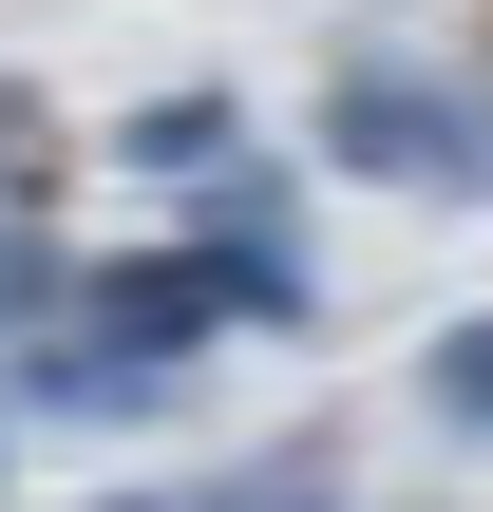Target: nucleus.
Instances as JSON below:
<instances>
[{
	"label": "nucleus",
	"instance_id": "obj_1",
	"mask_svg": "<svg viewBox=\"0 0 493 512\" xmlns=\"http://www.w3.org/2000/svg\"><path fill=\"white\" fill-rule=\"evenodd\" d=\"M323 152L361 190H493V95H437V76L361 57V76H323Z\"/></svg>",
	"mask_w": 493,
	"mask_h": 512
},
{
	"label": "nucleus",
	"instance_id": "obj_2",
	"mask_svg": "<svg viewBox=\"0 0 493 512\" xmlns=\"http://www.w3.org/2000/svg\"><path fill=\"white\" fill-rule=\"evenodd\" d=\"M114 152H133V171H228V95H152Z\"/></svg>",
	"mask_w": 493,
	"mask_h": 512
},
{
	"label": "nucleus",
	"instance_id": "obj_3",
	"mask_svg": "<svg viewBox=\"0 0 493 512\" xmlns=\"http://www.w3.org/2000/svg\"><path fill=\"white\" fill-rule=\"evenodd\" d=\"M57 304H95V266H57L38 228H0V323H57Z\"/></svg>",
	"mask_w": 493,
	"mask_h": 512
},
{
	"label": "nucleus",
	"instance_id": "obj_4",
	"mask_svg": "<svg viewBox=\"0 0 493 512\" xmlns=\"http://www.w3.org/2000/svg\"><path fill=\"white\" fill-rule=\"evenodd\" d=\"M418 399H437V418H456V437H493V323H456V342H437V361H418Z\"/></svg>",
	"mask_w": 493,
	"mask_h": 512
},
{
	"label": "nucleus",
	"instance_id": "obj_5",
	"mask_svg": "<svg viewBox=\"0 0 493 512\" xmlns=\"http://www.w3.org/2000/svg\"><path fill=\"white\" fill-rule=\"evenodd\" d=\"M0 190H38V95H0Z\"/></svg>",
	"mask_w": 493,
	"mask_h": 512
},
{
	"label": "nucleus",
	"instance_id": "obj_6",
	"mask_svg": "<svg viewBox=\"0 0 493 512\" xmlns=\"http://www.w3.org/2000/svg\"><path fill=\"white\" fill-rule=\"evenodd\" d=\"M228 512H304V475H247V494H228Z\"/></svg>",
	"mask_w": 493,
	"mask_h": 512
}]
</instances>
